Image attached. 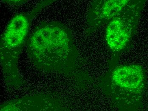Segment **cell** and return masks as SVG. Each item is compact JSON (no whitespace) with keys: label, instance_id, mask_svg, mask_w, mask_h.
Listing matches in <instances>:
<instances>
[{"label":"cell","instance_id":"cell-1","mask_svg":"<svg viewBox=\"0 0 148 111\" xmlns=\"http://www.w3.org/2000/svg\"><path fill=\"white\" fill-rule=\"evenodd\" d=\"M26 46L31 61L39 71L63 75L81 85L90 81L72 32L61 22L42 21L32 33Z\"/></svg>","mask_w":148,"mask_h":111},{"label":"cell","instance_id":"cell-2","mask_svg":"<svg viewBox=\"0 0 148 111\" xmlns=\"http://www.w3.org/2000/svg\"><path fill=\"white\" fill-rule=\"evenodd\" d=\"M101 85L115 108L132 110L140 101L144 89L143 69L139 65H116L109 68Z\"/></svg>","mask_w":148,"mask_h":111},{"label":"cell","instance_id":"cell-3","mask_svg":"<svg viewBox=\"0 0 148 111\" xmlns=\"http://www.w3.org/2000/svg\"><path fill=\"white\" fill-rule=\"evenodd\" d=\"M147 0H133L106 24L105 38L110 52L109 68L116 65L119 56L131 46Z\"/></svg>","mask_w":148,"mask_h":111},{"label":"cell","instance_id":"cell-4","mask_svg":"<svg viewBox=\"0 0 148 111\" xmlns=\"http://www.w3.org/2000/svg\"><path fill=\"white\" fill-rule=\"evenodd\" d=\"M63 99L56 94L43 93L16 98L2 104L0 111H64Z\"/></svg>","mask_w":148,"mask_h":111},{"label":"cell","instance_id":"cell-5","mask_svg":"<svg viewBox=\"0 0 148 111\" xmlns=\"http://www.w3.org/2000/svg\"><path fill=\"white\" fill-rule=\"evenodd\" d=\"M133 0H92L86 19V34L95 32L117 16Z\"/></svg>","mask_w":148,"mask_h":111},{"label":"cell","instance_id":"cell-6","mask_svg":"<svg viewBox=\"0 0 148 111\" xmlns=\"http://www.w3.org/2000/svg\"><path fill=\"white\" fill-rule=\"evenodd\" d=\"M3 1L13 6H19L27 1V0H2Z\"/></svg>","mask_w":148,"mask_h":111}]
</instances>
